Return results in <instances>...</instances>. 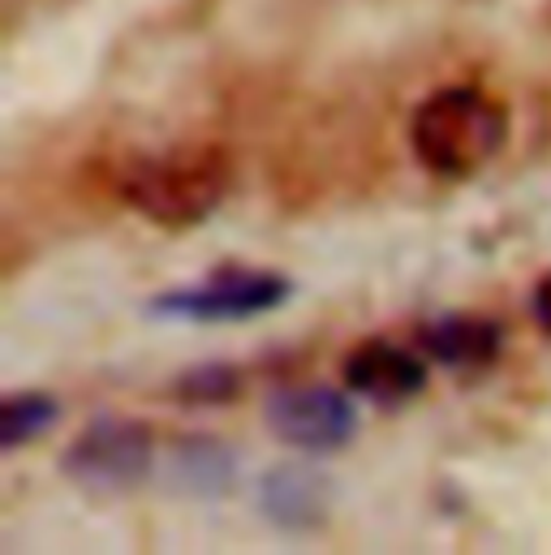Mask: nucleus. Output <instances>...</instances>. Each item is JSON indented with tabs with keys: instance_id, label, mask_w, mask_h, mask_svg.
Masks as SVG:
<instances>
[{
	"instance_id": "12",
	"label": "nucleus",
	"mask_w": 551,
	"mask_h": 555,
	"mask_svg": "<svg viewBox=\"0 0 551 555\" xmlns=\"http://www.w3.org/2000/svg\"><path fill=\"white\" fill-rule=\"evenodd\" d=\"M530 310H535V323L551 332V276H543L535 284V293H530Z\"/></svg>"
},
{
	"instance_id": "10",
	"label": "nucleus",
	"mask_w": 551,
	"mask_h": 555,
	"mask_svg": "<svg viewBox=\"0 0 551 555\" xmlns=\"http://www.w3.org/2000/svg\"><path fill=\"white\" fill-rule=\"evenodd\" d=\"M56 417H61L56 397H48V392H13L0 405V443L4 448H22V443L48 435L56 426Z\"/></svg>"
},
{
	"instance_id": "1",
	"label": "nucleus",
	"mask_w": 551,
	"mask_h": 555,
	"mask_svg": "<svg viewBox=\"0 0 551 555\" xmlns=\"http://www.w3.org/2000/svg\"><path fill=\"white\" fill-rule=\"evenodd\" d=\"M509 142V113L483 87H439L410 121L413 159L448 181H465L487 168Z\"/></svg>"
},
{
	"instance_id": "9",
	"label": "nucleus",
	"mask_w": 551,
	"mask_h": 555,
	"mask_svg": "<svg viewBox=\"0 0 551 555\" xmlns=\"http://www.w3.org/2000/svg\"><path fill=\"white\" fill-rule=\"evenodd\" d=\"M172 469H177V487H185L198 500H216L233 487V452L207 435H194L190 443H181L172 456Z\"/></svg>"
},
{
	"instance_id": "5",
	"label": "nucleus",
	"mask_w": 551,
	"mask_h": 555,
	"mask_svg": "<svg viewBox=\"0 0 551 555\" xmlns=\"http://www.w3.org/2000/svg\"><path fill=\"white\" fill-rule=\"evenodd\" d=\"M264 417L280 443L302 448V452H341L362 426L358 405L345 392L323 388V384L280 388L268 401Z\"/></svg>"
},
{
	"instance_id": "6",
	"label": "nucleus",
	"mask_w": 551,
	"mask_h": 555,
	"mask_svg": "<svg viewBox=\"0 0 551 555\" xmlns=\"http://www.w3.org/2000/svg\"><path fill=\"white\" fill-rule=\"evenodd\" d=\"M345 384L349 392L375 401V405H406L426 388V362L393 340H362L345 358Z\"/></svg>"
},
{
	"instance_id": "4",
	"label": "nucleus",
	"mask_w": 551,
	"mask_h": 555,
	"mask_svg": "<svg viewBox=\"0 0 551 555\" xmlns=\"http://www.w3.org/2000/svg\"><path fill=\"white\" fill-rule=\"evenodd\" d=\"M289 293H293V284L280 272L220 268L216 276L198 280L190 288L155 297L151 310L172 314V319H194V323H238V319H255V314H268L276 306H284Z\"/></svg>"
},
{
	"instance_id": "3",
	"label": "nucleus",
	"mask_w": 551,
	"mask_h": 555,
	"mask_svg": "<svg viewBox=\"0 0 551 555\" xmlns=\"http://www.w3.org/2000/svg\"><path fill=\"white\" fill-rule=\"evenodd\" d=\"M151 461H155L151 426L134 417L104 414L78 430V439L61 456V469L91 491H130L151 474Z\"/></svg>"
},
{
	"instance_id": "7",
	"label": "nucleus",
	"mask_w": 551,
	"mask_h": 555,
	"mask_svg": "<svg viewBox=\"0 0 551 555\" xmlns=\"http://www.w3.org/2000/svg\"><path fill=\"white\" fill-rule=\"evenodd\" d=\"M418 345L431 362L448 371H487L504 349V327L483 314H439L422 323Z\"/></svg>"
},
{
	"instance_id": "2",
	"label": "nucleus",
	"mask_w": 551,
	"mask_h": 555,
	"mask_svg": "<svg viewBox=\"0 0 551 555\" xmlns=\"http://www.w3.org/2000/svg\"><path fill=\"white\" fill-rule=\"evenodd\" d=\"M233 181V164L220 146H185L168 155H142L121 177V198L159 229H190L207 220Z\"/></svg>"
},
{
	"instance_id": "8",
	"label": "nucleus",
	"mask_w": 551,
	"mask_h": 555,
	"mask_svg": "<svg viewBox=\"0 0 551 555\" xmlns=\"http://www.w3.org/2000/svg\"><path fill=\"white\" fill-rule=\"evenodd\" d=\"M259 508L289 534L319 530L328 517V478L302 465H276L259 482Z\"/></svg>"
},
{
	"instance_id": "11",
	"label": "nucleus",
	"mask_w": 551,
	"mask_h": 555,
	"mask_svg": "<svg viewBox=\"0 0 551 555\" xmlns=\"http://www.w3.org/2000/svg\"><path fill=\"white\" fill-rule=\"evenodd\" d=\"M238 388H242V379H238V371L225 366V362H216V366H194V371H185V375L172 384V392H177L185 405H225V401L238 397Z\"/></svg>"
}]
</instances>
